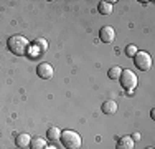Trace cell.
Masks as SVG:
<instances>
[{"instance_id": "cell-9", "label": "cell", "mask_w": 155, "mask_h": 149, "mask_svg": "<svg viewBox=\"0 0 155 149\" xmlns=\"http://www.w3.org/2000/svg\"><path fill=\"white\" fill-rule=\"evenodd\" d=\"M101 109H102V113H104V114H114L117 111V103L112 101V99H107V101L102 103Z\"/></svg>"}, {"instance_id": "cell-15", "label": "cell", "mask_w": 155, "mask_h": 149, "mask_svg": "<svg viewBox=\"0 0 155 149\" xmlns=\"http://www.w3.org/2000/svg\"><path fill=\"white\" fill-rule=\"evenodd\" d=\"M137 53V48L134 47V45H127V48H125V55L130 58H134V55Z\"/></svg>"}, {"instance_id": "cell-16", "label": "cell", "mask_w": 155, "mask_h": 149, "mask_svg": "<svg viewBox=\"0 0 155 149\" xmlns=\"http://www.w3.org/2000/svg\"><path fill=\"white\" fill-rule=\"evenodd\" d=\"M132 141H134V143L140 141V134H139V133H134V134H132Z\"/></svg>"}, {"instance_id": "cell-12", "label": "cell", "mask_w": 155, "mask_h": 149, "mask_svg": "<svg viewBox=\"0 0 155 149\" xmlns=\"http://www.w3.org/2000/svg\"><path fill=\"white\" fill-rule=\"evenodd\" d=\"M33 45H35V48L38 51H41V53H45V51L48 50V43L45 38H36L35 42H33Z\"/></svg>"}, {"instance_id": "cell-7", "label": "cell", "mask_w": 155, "mask_h": 149, "mask_svg": "<svg viewBox=\"0 0 155 149\" xmlns=\"http://www.w3.org/2000/svg\"><path fill=\"white\" fill-rule=\"evenodd\" d=\"M134 141H132L130 136H120L117 139V144H116V149H134Z\"/></svg>"}, {"instance_id": "cell-3", "label": "cell", "mask_w": 155, "mask_h": 149, "mask_svg": "<svg viewBox=\"0 0 155 149\" xmlns=\"http://www.w3.org/2000/svg\"><path fill=\"white\" fill-rule=\"evenodd\" d=\"M120 80V85H122L124 89H127V93H132L135 88H137V74H135L132 70H122L119 76Z\"/></svg>"}, {"instance_id": "cell-11", "label": "cell", "mask_w": 155, "mask_h": 149, "mask_svg": "<svg viewBox=\"0 0 155 149\" xmlns=\"http://www.w3.org/2000/svg\"><path fill=\"white\" fill-rule=\"evenodd\" d=\"M97 12L101 15H110L112 13V2H99L97 3Z\"/></svg>"}, {"instance_id": "cell-13", "label": "cell", "mask_w": 155, "mask_h": 149, "mask_svg": "<svg viewBox=\"0 0 155 149\" xmlns=\"http://www.w3.org/2000/svg\"><path fill=\"white\" fill-rule=\"evenodd\" d=\"M46 136H48V139H51V141H56V139H60V136H61V131L56 128V126H53V128H50L46 131Z\"/></svg>"}, {"instance_id": "cell-14", "label": "cell", "mask_w": 155, "mask_h": 149, "mask_svg": "<svg viewBox=\"0 0 155 149\" xmlns=\"http://www.w3.org/2000/svg\"><path fill=\"white\" fill-rule=\"evenodd\" d=\"M120 73H122V68H120V66H112V68L107 71V76L110 78V80H119Z\"/></svg>"}, {"instance_id": "cell-2", "label": "cell", "mask_w": 155, "mask_h": 149, "mask_svg": "<svg viewBox=\"0 0 155 149\" xmlns=\"http://www.w3.org/2000/svg\"><path fill=\"white\" fill-rule=\"evenodd\" d=\"M60 139H61V144L66 149H79L81 147V143H83L79 134L74 133V131H68V129L61 133Z\"/></svg>"}, {"instance_id": "cell-4", "label": "cell", "mask_w": 155, "mask_h": 149, "mask_svg": "<svg viewBox=\"0 0 155 149\" xmlns=\"http://www.w3.org/2000/svg\"><path fill=\"white\" fill-rule=\"evenodd\" d=\"M134 65L140 71H149L152 68V57L147 51H137L134 55Z\"/></svg>"}, {"instance_id": "cell-8", "label": "cell", "mask_w": 155, "mask_h": 149, "mask_svg": "<svg viewBox=\"0 0 155 149\" xmlns=\"http://www.w3.org/2000/svg\"><path fill=\"white\" fill-rule=\"evenodd\" d=\"M30 141H31V136L27 134V133H21V134H18V136L15 137V144H17V147H20V149L28 147L30 146Z\"/></svg>"}, {"instance_id": "cell-17", "label": "cell", "mask_w": 155, "mask_h": 149, "mask_svg": "<svg viewBox=\"0 0 155 149\" xmlns=\"http://www.w3.org/2000/svg\"><path fill=\"white\" fill-rule=\"evenodd\" d=\"M145 149H153V147H145Z\"/></svg>"}, {"instance_id": "cell-10", "label": "cell", "mask_w": 155, "mask_h": 149, "mask_svg": "<svg viewBox=\"0 0 155 149\" xmlns=\"http://www.w3.org/2000/svg\"><path fill=\"white\" fill-rule=\"evenodd\" d=\"M30 149H46V141L40 136L31 137L30 141Z\"/></svg>"}, {"instance_id": "cell-6", "label": "cell", "mask_w": 155, "mask_h": 149, "mask_svg": "<svg viewBox=\"0 0 155 149\" xmlns=\"http://www.w3.org/2000/svg\"><path fill=\"white\" fill-rule=\"evenodd\" d=\"M99 38L104 43H112L114 38H116V32H114L112 27H102L101 32H99Z\"/></svg>"}, {"instance_id": "cell-5", "label": "cell", "mask_w": 155, "mask_h": 149, "mask_svg": "<svg viewBox=\"0 0 155 149\" xmlns=\"http://www.w3.org/2000/svg\"><path fill=\"white\" fill-rule=\"evenodd\" d=\"M53 73H54V70L50 63H40V65L36 66V74H38L40 78H43V80H50V78L53 76Z\"/></svg>"}, {"instance_id": "cell-1", "label": "cell", "mask_w": 155, "mask_h": 149, "mask_svg": "<svg viewBox=\"0 0 155 149\" xmlns=\"http://www.w3.org/2000/svg\"><path fill=\"white\" fill-rule=\"evenodd\" d=\"M7 45H8V50L17 57H25L30 51V42L23 35H12Z\"/></svg>"}]
</instances>
